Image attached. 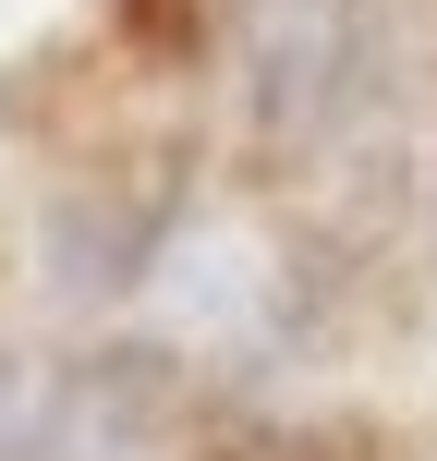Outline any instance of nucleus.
Segmentation results:
<instances>
[{"instance_id": "obj_1", "label": "nucleus", "mask_w": 437, "mask_h": 461, "mask_svg": "<svg viewBox=\"0 0 437 461\" xmlns=\"http://www.w3.org/2000/svg\"><path fill=\"white\" fill-rule=\"evenodd\" d=\"M243 73L279 134H328L377 73L365 0H243Z\"/></svg>"}, {"instance_id": "obj_2", "label": "nucleus", "mask_w": 437, "mask_h": 461, "mask_svg": "<svg viewBox=\"0 0 437 461\" xmlns=\"http://www.w3.org/2000/svg\"><path fill=\"white\" fill-rule=\"evenodd\" d=\"M37 461H159V376L146 365H86L37 413Z\"/></svg>"}]
</instances>
